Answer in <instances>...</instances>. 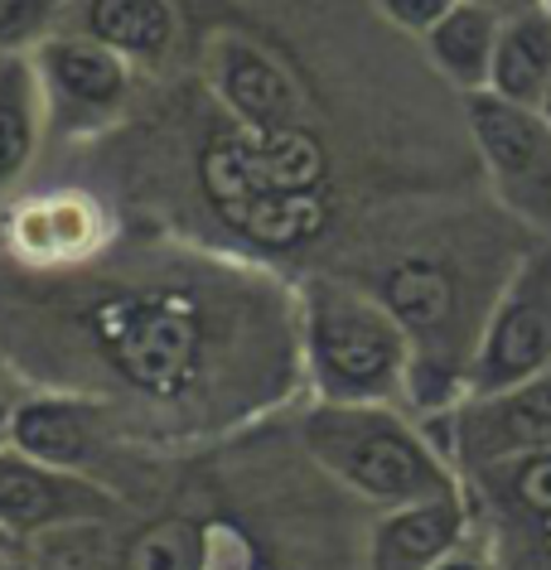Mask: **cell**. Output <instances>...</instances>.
Returning a JSON list of instances; mask_svg holds the SVG:
<instances>
[{
  "mask_svg": "<svg viewBox=\"0 0 551 570\" xmlns=\"http://www.w3.org/2000/svg\"><path fill=\"white\" fill-rule=\"evenodd\" d=\"M305 445L329 474H338L353 493L373 498V503L412 508L460 493L450 464L426 445V435L392 416L383 402L315 406L305 416Z\"/></svg>",
  "mask_w": 551,
  "mask_h": 570,
  "instance_id": "6da1fadb",
  "label": "cell"
},
{
  "mask_svg": "<svg viewBox=\"0 0 551 570\" xmlns=\"http://www.w3.org/2000/svg\"><path fill=\"white\" fill-rule=\"evenodd\" d=\"M305 348L324 402H387L412 377V338L397 315L329 281L309 285Z\"/></svg>",
  "mask_w": 551,
  "mask_h": 570,
  "instance_id": "7a4b0ae2",
  "label": "cell"
},
{
  "mask_svg": "<svg viewBox=\"0 0 551 570\" xmlns=\"http://www.w3.org/2000/svg\"><path fill=\"white\" fill-rule=\"evenodd\" d=\"M92 330L102 338V353L117 363L140 392L179 396L199 367L204 330L179 301L169 295H117L97 305Z\"/></svg>",
  "mask_w": 551,
  "mask_h": 570,
  "instance_id": "3957f363",
  "label": "cell"
},
{
  "mask_svg": "<svg viewBox=\"0 0 551 570\" xmlns=\"http://www.w3.org/2000/svg\"><path fill=\"white\" fill-rule=\"evenodd\" d=\"M551 367V247L522 256L508 276L470 358V392L489 396Z\"/></svg>",
  "mask_w": 551,
  "mask_h": 570,
  "instance_id": "277c9868",
  "label": "cell"
},
{
  "mask_svg": "<svg viewBox=\"0 0 551 570\" xmlns=\"http://www.w3.org/2000/svg\"><path fill=\"white\" fill-rule=\"evenodd\" d=\"M324 169H329V155L305 126H281V131L237 126L208 140L199 175L214 208H228L272 194H315Z\"/></svg>",
  "mask_w": 551,
  "mask_h": 570,
  "instance_id": "5b68a950",
  "label": "cell"
},
{
  "mask_svg": "<svg viewBox=\"0 0 551 570\" xmlns=\"http://www.w3.org/2000/svg\"><path fill=\"white\" fill-rule=\"evenodd\" d=\"M470 131L503 204L551 233V121L537 107L470 92Z\"/></svg>",
  "mask_w": 551,
  "mask_h": 570,
  "instance_id": "8992f818",
  "label": "cell"
},
{
  "mask_svg": "<svg viewBox=\"0 0 551 570\" xmlns=\"http://www.w3.org/2000/svg\"><path fill=\"white\" fill-rule=\"evenodd\" d=\"M455 450L470 464L551 450V367L489 396H464L455 411Z\"/></svg>",
  "mask_w": 551,
  "mask_h": 570,
  "instance_id": "52a82bcc",
  "label": "cell"
},
{
  "mask_svg": "<svg viewBox=\"0 0 551 570\" xmlns=\"http://www.w3.org/2000/svg\"><path fill=\"white\" fill-rule=\"evenodd\" d=\"M383 305L397 315L406 338H412V377L441 373L450 382V392H455L460 377H455V367H450V358H445L450 330H455V315H460L455 276H450L441 262H431V256H412V262L387 271Z\"/></svg>",
  "mask_w": 551,
  "mask_h": 570,
  "instance_id": "ba28073f",
  "label": "cell"
},
{
  "mask_svg": "<svg viewBox=\"0 0 551 570\" xmlns=\"http://www.w3.org/2000/svg\"><path fill=\"white\" fill-rule=\"evenodd\" d=\"M214 78H218V97L252 131L301 126V92H295V82L272 53L252 49L243 39H223L214 49Z\"/></svg>",
  "mask_w": 551,
  "mask_h": 570,
  "instance_id": "9c48e42d",
  "label": "cell"
},
{
  "mask_svg": "<svg viewBox=\"0 0 551 570\" xmlns=\"http://www.w3.org/2000/svg\"><path fill=\"white\" fill-rule=\"evenodd\" d=\"M470 518L460 493L431 498V503L392 508L373 537V570H435L455 547H464Z\"/></svg>",
  "mask_w": 551,
  "mask_h": 570,
  "instance_id": "30bf717a",
  "label": "cell"
},
{
  "mask_svg": "<svg viewBox=\"0 0 551 570\" xmlns=\"http://www.w3.org/2000/svg\"><path fill=\"white\" fill-rule=\"evenodd\" d=\"M102 498L82 489L78 479H63V469H49L30 454H0V527L16 532H39L49 522L97 512Z\"/></svg>",
  "mask_w": 551,
  "mask_h": 570,
  "instance_id": "8fae6325",
  "label": "cell"
},
{
  "mask_svg": "<svg viewBox=\"0 0 551 570\" xmlns=\"http://www.w3.org/2000/svg\"><path fill=\"white\" fill-rule=\"evenodd\" d=\"M39 78L49 82V92H59L63 102H73L82 111H111L126 97L121 53L97 45L92 35L49 39V45L39 49Z\"/></svg>",
  "mask_w": 551,
  "mask_h": 570,
  "instance_id": "7c38bea8",
  "label": "cell"
},
{
  "mask_svg": "<svg viewBox=\"0 0 551 570\" xmlns=\"http://www.w3.org/2000/svg\"><path fill=\"white\" fill-rule=\"evenodd\" d=\"M499 35H503L499 10L484 6V0H460V6L426 35L431 63L441 68L450 82H460L464 92H489Z\"/></svg>",
  "mask_w": 551,
  "mask_h": 570,
  "instance_id": "4fadbf2b",
  "label": "cell"
},
{
  "mask_svg": "<svg viewBox=\"0 0 551 570\" xmlns=\"http://www.w3.org/2000/svg\"><path fill=\"white\" fill-rule=\"evenodd\" d=\"M489 92L518 107H542V97L551 92V10L537 6L503 20Z\"/></svg>",
  "mask_w": 551,
  "mask_h": 570,
  "instance_id": "5bb4252c",
  "label": "cell"
},
{
  "mask_svg": "<svg viewBox=\"0 0 551 570\" xmlns=\"http://www.w3.org/2000/svg\"><path fill=\"white\" fill-rule=\"evenodd\" d=\"M82 30L121 59H160L175 39L169 0H88Z\"/></svg>",
  "mask_w": 551,
  "mask_h": 570,
  "instance_id": "9a60e30c",
  "label": "cell"
},
{
  "mask_svg": "<svg viewBox=\"0 0 551 570\" xmlns=\"http://www.w3.org/2000/svg\"><path fill=\"white\" fill-rule=\"evenodd\" d=\"M10 440L20 454L49 464V469H78L88 460V416L68 402H30L10 416Z\"/></svg>",
  "mask_w": 551,
  "mask_h": 570,
  "instance_id": "2e32d148",
  "label": "cell"
},
{
  "mask_svg": "<svg viewBox=\"0 0 551 570\" xmlns=\"http://www.w3.org/2000/svg\"><path fill=\"white\" fill-rule=\"evenodd\" d=\"M39 140L35 117V68L20 53H0V194L20 179Z\"/></svg>",
  "mask_w": 551,
  "mask_h": 570,
  "instance_id": "e0dca14e",
  "label": "cell"
},
{
  "mask_svg": "<svg viewBox=\"0 0 551 570\" xmlns=\"http://www.w3.org/2000/svg\"><path fill=\"white\" fill-rule=\"evenodd\" d=\"M237 233L252 237L257 247H301L324 227V204L315 194H272V198H247V204L218 208Z\"/></svg>",
  "mask_w": 551,
  "mask_h": 570,
  "instance_id": "ac0fdd59",
  "label": "cell"
},
{
  "mask_svg": "<svg viewBox=\"0 0 551 570\" xmlns=\"http://www.w3.org/2000/svg\"><path fill=\"white\" fill-rule=\"evenodd\" d=\"M484 474H489V489L499 493L508 508H518L528 522L551 512V450L513 454V460L484 464Z\"/></svg>",
  "mask_w": 551,
  "mask_h": 570,
  "instance_id": "d6986e66",
  "label": "cell"
},
{
  "mask_svg": "<svg viewBox=\"0 0 551 570\" xmlns=\"http://www.w3.org/2000/svg\"><path fill=\"white\" fill-rule=\"evenodd\" d=\"M59 0H0V53H16L20 45L45 30Z\"/></svg>",
  "mask_w": 551,
  "mask_h": 570,
  "instance_id": "ffe728a7",
  "label": "cell"
},
{
  "mask_svg": "<svg viewBox=\"0 0 551 570\" xmlns=\"http://www.w3.org/2000/svg\"><path fill=\"white\" fill-rule=\"evenodd\" d=\"M455 6H460V0H377V10H383L392 24L412 30V35H431Z\"/></svg>",
  "mask_w": 551,
  "mask_h": 570,
  "instance_id": "44dd1931",
  "label": "cell"
},
{
  "mask_svg": "<svg viewBox=\"0 0 551 570\" xmlns=\"http://www.w3.org/2000/svg\"><path fill=\"white\" fill-rule=\"evenodd\" d=\"M435 570H493V566H489V556H484V551L455 547V551H450V556H445V561L435 566Z\"/></svg>",
  "mask_w": 551,
  "mask_h": 570,
  "instance_id": "7402d4cb",
  "label": "cell"
},
{
  "mask_svg": "<svg viewBox=\"0 0 551 570\" xmlns=\"http://www.w3.org/2000/svg\"><path fill=\"white\" fill-rule=\"evenodd\" d=\"M532 537H537V551H542L547 561H551V512H547V518H537V522H532Z\"/></svg>",
  "mask_w": 551,
  "mask_h": 570,
  "instance_id": "603a6c76",
  "label": "cell"
},
{
  "mask_svg": "<svg viewBox=\"0 0 551 570\" xmlns=\"http://www.w3.org/2000/svg\"><path fill=\"white\" fill-rule=\"evenodd\" d=\"M537 111H542V117H547V121H551V92H547V97H542V107H537Z\"/></svg>",
  "mask_w": 551,
  "mask_h": 570,
  "instance_id": "cb8c5ba5",
  "label": "cell"
},
{
  "mask_svg": "<svg viewBox=\"0 0 551 570\" xmlns=\"http://www.w3.org/2000/svg\"><path fill=\"white\" fill-rule=\"evenodd\" d=\"M6 425H10V416H6V402H0V431H6Z\"/></svg>",
  "mask_w": 551,
  "mask_h": 570,
  "instance_id": "d4e9b609",
  "label": "cell"
},
{
  "mask_svg": "<svg viewBox=\"0 0 551 570\" xmlns=\"http://www.w3.org/2000/svg\"><path fill=\"white\" fill-rule=\"evenodd\" d=\"M542 10H551V0H542Z\"/></svg>",
  "mask_w": 551,
  "mask_h": 570,
  "instance_id": "484cf974",
  "label": "cell"
}]
</instances>
